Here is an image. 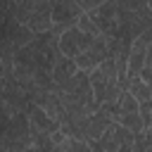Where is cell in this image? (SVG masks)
Returning <instances> with one entry per match:
<instances>
[{
    "label": "cell",
    "mask_w": 152,
    "mask_h": 152,
    "mask_svg": "<svg viewBox=\"0 0 152 152\" xmlns=\"http://www.w3.org/2000/svg\"><path fill=\"white\" fill-rule=\"evenodd\" d=\"M112 124H114V121H112V116H109V114H104L102 109L93 112V114L88 116V121H86V128H83V142H88V145L97 142V140L102 138V133H104Z\"/></svg>",
    "instance_id": "obj_6"
},
{
    "label": "cell",
    "mask_w": 152,
    "mask_h": 152,
    "mask_svg": "<svg viewBox=\"0 0 152 152\" xmlns=\"http://www.w3.org/2000/svg\"><path fill=\"white\" fill-rule=\"evenodd\" d=\"M88 17L95 21L102 36L114 38L119 33V2H97L88 12Z\"/></svg>",
    "instance_id": "obj_2"
},
{
    "label": "cell",
    "mask_w": 152,
    "mask_h": 152,
    "mask_svg": "<svg viewBox=\"0 0 152 152\" xmlns=\"http://www.w3.org/2000/svg\"><path fill=\"white\" fill-rule=\"evenodd\" d=\"M26 119H28V128L33 133H40V135H52L59 131V124L52 121L43 109H38L36 104H28L26 107Z\"/></svg>",
    "instance_id": "obj_7"
},
{
    "label": "cell",
    "mask_w": 152,
    "mask_h": 152,
    "mask_svg": "<svg viewBox=\"0 0 152 152\" xmlns=\"http://www.w3.org/2000/svg\"><path fill=\"white\" fill-rule=\"evenodd\" d=\"M93 40H95L93 36H86L83 31H78V28L74 26V28H66V31L59 36L57 50H59V55H64V57H69V59H76L83 50L90 48Z\"/></svg>",
    "instance_id": "obj_4"
},
{
    "label": "cell",
    "mask_w": 152,
    "mask_h": 152,
    "mask_svg": "<svg viewBox=\"0 0 152 152\" xmlns=\"http://www.w3.org/2000/svg\"><path fill=\"white\" fill-rule=\"evenodd\" d=\"M133 140H135V135H133L131 131H126V128L119 126V124H112V126L102 133V138L97 140V145H100L102 152H116V150H121L124 145H133Z\"/></svg>",
    "instance_id": "obj_5"
},
{
    "label": "cell",
    "mask_w": 152,
    "mask_h": 152,
    "mask_svg": "<svg viewBox=\"0 0 152 152\" xmlns=\"http://www.w3.org/2000/svg\"><path fill=\"white\" fill-rule=\"evenodd\" d=\"M142 140H145V145H147V147H152V126L142 131Z\"/></svg>",
    "instance_id": "obj_12"
},
{
    "label": "cell",
    "mask_w": 152,
    "mask_h": 152,
    "mask_svg": "<svg viewBox=\"0 0 152 152\" xmlns=\"http://www.w3.org/2000/svg\"><path fill=\"white\" fill-rule=\"evenodd\" d=\"M142 83H147V86H152V43H150V48H147V55H145V64H142V69H140V76H138Z\"/></svg>",
    "instance_id": "obj_11"
},
{
    "label": "cell",
    "mask_w": 152,
    "mask_h": 152,
    "mask_svg": "<svg viewBox=\"0 0 152 152\" xmlns=\"http://www.w3.org/2000/svg\"><path fill=\"white\" fill-rule=\"evenodd\" d=\"M126 90L133 95V100H135L138 104H147V102H152V86L142 83L140 78H131L128 86H126Z\"/></svg>",
    "instance_id": "obj_9"
},
{
    "label": "cell",
    "mask_w": 152,
    "mask_h": 152,
    "mask_svg": "<svg viewBox=\"0 0 152 152\" xmlns=\"http://www.w3.org/2000/svg\"><path fill=\"white\" fill-rule=\"evenodd\" d=\"M76 71H78V69H76V64H74V59H69V57H64V55H57L55 66H52V71H50V78H52L55 88H62Z\"/></svg>",
    "instance_id": "obj_8"
},
{
    "label": "cell",
    "mask_w": 152,
    "mask_h": 152,
    "mask_svg": "<svg viewBox=\"0 0 152 152\" xmlns=\"http://www.w3.org/2000/svg\"><path fill=\"white\" fill-rule=\"evenodd\" d=\"M81 17H83V10H81V5L76 0L52 2V33L59 38L66 28H74Z\"/></svg>",
    "instance_id": "obj_1"
},
{
    "label": "cell",
    "mask_w": 152,
    "mask_h": 152,
    "mask_svg": "<svg viewBox=\"0 0 152 152\" xmlns=\"http://www.w3.org/2000/svg\"><path fill=\"white\" fill-rule=\"evenodd\" d=\"M76 28H78V31H83L86 36H93V38L102 36V33H100V28L95 26V21H93V19H90L88 14H83V17H81V19L76 21Z\"/></svg>",
    "instance_id": "obj_10"
},
{
    "label": "cell",
    "mask_w": 152,
    "mask_h": 152,
    "mask_svg": "<svg viewBox=\"0 0 152 152\" xmlns=\"http://www.w3.org/2000/svg\"><path fill=\"white\" fill-rule=\"evenodd\" d=\"M26 28L33 36H43V33L52 31V2H48V0L31 2L28 17H26Z\"/></svg>",
    "instance_id": "obj_3"
}]
</instances>
